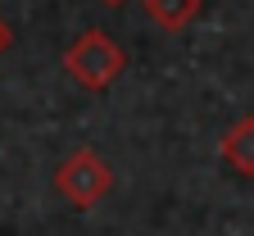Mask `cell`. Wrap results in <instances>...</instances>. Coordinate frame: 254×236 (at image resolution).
Segmentation results:
<instances>
[{
    "label": "cell",
    "instance_id": "5b68a950",
    "mask_svg": "<svg viewBox=\"0 0 254 236\" xmlns=\"http://www.w3.org/2000/svg\"><path fill=\"white\" fill-rule=\"evenodd\" d=\"M9 41H14V32H9V23H5V18H0V55L9 50Z\"/></svg>",
    "mask_w": 254,
    "mask_h": 236
},
{
    "label": "cell",
    "instance_id": "7a4b0ae2",
    "mask_svg": "<svg viewBox=\"0 0 254 236\" xmlns=\"http://www.w3.org/2000/svg\"><path fill=\"white\" fill-rule=\"evenodd\" d=\"M55 191L68 200L73 209H95L114 191V168L95 150H73L68 159L55 168Z\"/></svg>",
    "mask_w": 254,
    "mask_h": 236
},
{
    "label": "cell",
    "instance_id": "3957f363",
    "mask_svg": "<svg viewBox=\"0 0 254 236\" xmlns=\"http://www.w3.org/2000/svg\"><path fill=\"white\" fill-rule=\"evenodd\" d=\"M218 159L241 177H254V114H241L227 132H222V146Z\"/></svg>",
    "mask_w": 254,
    "mask_h": 236
},
{
    "label": "cell",
    "instance_id": "6da1fadb",
    "mask_svg": "<svg viewBox=\"0 0 254 236\" xmlns=\"http://www.w3.org/2000/svg\"><path fill=\"white\" fill-rule=\"evenodd\" d=\"M64 73L86 91H109L127 73V50L109 37L105 27H86L82 37L64 50Z\"/></svg>",
    "mask_w": 254,
    "mask_h": 236
},
{
    "label": "cell",
    "instance_id": "8992f818",
    "mask_svg": "<svg viewBox=\"0 0 254 236\" xmlns=\"http://www.w3.org/2000/svg\"><path fill=\"white\" fill-rule=\"evenodd\" d=\"M105 5H123V0H105Z\"/></svg>",
    "mask_w": 254,
    "mask_h": 236
},
{
    "label": "cell",
    "instance_id": "277c9868",
    "mask_svg": "<svg viewBox=\"0 0 254 236\" xmlns=\"http://www.w3.org/2000/svg\"><path fill=\"white\" fill-rule=\"evenodd\" d=\"M141 14L164 32H186L204 14V0H141Z\"/></svg>",
    "mask_w": 254,
    "mask_h": 236
}]
</instances>
